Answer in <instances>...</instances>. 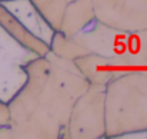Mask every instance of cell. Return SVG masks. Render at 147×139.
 Wrapping results in <instances>:
<instances>
[{
  "label": "cell",
  "mask_w": 147,
  "mask_h": 139,
  "mask_svg": "<svg viewBox=\"0 0 147 139\" xmlns=\"http://www.w3.org/2000/svg\"><path fill=\"white\" fill-rule=\"evenodd\" d=\"M106 138V85H89L70 112L64 139Z\"/></svg>",
  "instance_id": "277c9868"
},
{
  "label": "cell",
  "mask_w": 147,
  "mask_h": 139,
  "mask_svg": "<svg viewBox=\"0 0 147 139\" xmlns=\"http://www.w3.org/2000/svg\"><path fill=\"white\" fill-rule=\"evenodd\" d=\"M10 121V110H9V105L7 102L0 99V128L6 126Z\"/></svg>",
  "instance_id": "7c38bea8"
},
{
  "label": "cell",
  "mask_w": 147,
  "mask_h": 139,
  "mask_svg": "<svg viewBox=\"0 0 147 139\" xmlns=\"http://www.w3.org/2000/svg\"><path fill=\"white\" fill-rule=\"evenodd\" d=\"M26 75L7 102L10 121L0 139H64L71 108L90 83L74 62L51 52L27 63Z\"/></svg>",
  "instance_id": "6da1fadb"
},
{
  "label": "cell",
  "mask_w": 147,
  "mask_h": 139,
  "mask_svg": "<svg viewBox=\"0 0 147 139\" xmlns=\"http://www.w3.org/2000/svg\"><path fill=\"white\" fill-rule=\"evenodd\" d=\"M74 39L90 53L147 66V29L121 30L96 19L89 27L74 36Z\"/></svg>",
  "instance_id": "3957f363"
},
{
  "label": "cell",
  "mask_w": 147,
  "mask_h": 139,
  "mask_svg": "<svg viewBox=\"0 0 147 139\" xmlns=\"http://www.w3.org/2000/svg\"><path fill=\"white\" fill-rule=\"evenodd\" d=\"M6 1H11V0H0V3H6Z\"/></svg>",
  "instance_id": "4fadbf2b"
},
{
  "label": "cell",
  "mask_w": 147,
  "mask_h": 139,
  "mask_svg": "<svg viewBox=\"0 0 147 139\" xmlns=\"http://www.w3.org/2000/svg\"><path fill=\"white\" fill-rule=\"evenodd\" d=\"M30 3L53 30L60 29L63 12L67 4L64 0H30Z\"/></svg>",
  "instance_id": "8fae6325"
},
{
  "label": "cell",
  "mask_w": 147,
  "mask_h": 139,
  "mask_svg": "<svg viewBox=\"0 0 147 139\" xmlns=\"http://www.w3.org/2000/svg\"><path fill=\"white\" fill-rule=\"evenodd\" d=\"M37 57L0 27V99L9 102L26 82V65Z\"/></svg>",
  "instance_id": "5b68a950"
},
{
  "label": "cell",
  "mask_w": 147,
  "mask_h": 139,
  "mask_svg": "<svg viewBox=\"0 0 147 139\" xmlns=\"http://www.w3.org/2000/svg\"><path fill=\"white\" fill-rule=\"evenodd\" d=\"M64 1H66V3H69V1H73V0H64Z\"/></svg>",
  "instance_id": "5bb4252c"
},
{
  "label": "cell",
  "mask_w": 147,
  "mask_h": 139,
  "mask_svg": "<svg viewBox=\"0 0 147 139\" xmlns=\"http://www.w3.org/2000/svg\"><path fill=\"white\" fill-rule=\"evenodd\" d=\"M0 27L11 36L17 43H20L27 50L33 52L36 56H45L50 52L49 43H46L43 39L32 33L19 19L14 13H11L3 3H0Z\"/></svg>",
  "instance_id": "ba28073f"
},
{
  "label": "cell",
  "mask_w": 147,
  "mask_h": 139,
  "mask_svg": "<svg viewBox=\"0 0 147 139\" xmlns=\"http://www.w3.org/2000/svg\"><path fill=\"white\" fill-rule=\"evenodd\" d=\"M74 65L90 85H107L110 80L123 76L131 70L144 67L129 60L107 57L96 53H87L74 60Z\"/></svg>",
  "instance_id": "52a82bcc"
},
{
  "label": "cell",
  "mask_w": 147,
  "mask_h": 139,
  "mask_svg": "<svg viewBox=\"0 0 147 139\" xmlns=\"http://www.w3.org/2000/svg\"><path fill=\"white\" fill-rule=\"evenodd\" d=\"M96 20V12L92 0H73L64 7L60 32L69 37H74Z\"/></svg>",
  "instance_id": "9c48e42d"
},
{
  "label": "cell",
  "mask_w": 147,
  "mask_h": 139,
  "mask_svg": "<svg viewBox=\"0 0 147 139\" xmlns=\"http://www.w3.org/2000/svg\"><path fill=\"white\" fill-rule=\"evenodd\" d=\"M98 22L121 30L147 29V0H92Z\"/></svg>",
  "instance_id": "8992f818"
},
{
  "label": "cell",
  "mask_w": 147,
  "mask_h": 139,
  "mask_svg": "<svg viewBox=\"0 0 147 139\" xmlns=\"http://www.w3.org/2000/svg\"><path fill=\"white\" fill-rule=\"evenodd\" d=\"M147 131V66L106 85V138Z\"/></svg>",
  "instance_id": "7a4b0ae2"
},
{
  "label": "cell",
  "mask_w": 147,
  "mask_h": 139,
  "mask_svg": "<svg viewBox=\"0 0 147 139\" xmlns=\"http://www.w3.org/2000/svg\"><path fill=\"white\" fill-rule=\"evenodd\" d=\"M49 47L50 52L54 53L56 56L66 59V60H71V62H74L76 59L90 53L74 37H69L64 33H61L60 30H54V33H53V36L49 42Z\"/></svg>",
  "instance_id": "30bf717a"
}]
</instances>
